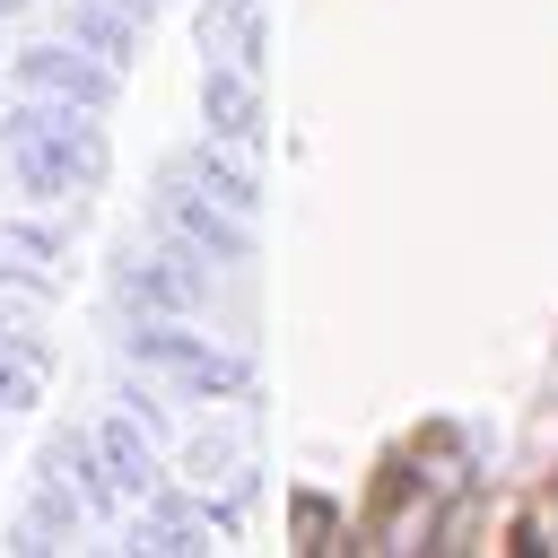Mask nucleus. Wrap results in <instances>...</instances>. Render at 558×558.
Segmentation results:
<instances>
[{"label":"nucleus","mask_w":558,"mask_h":558,"mask_svg":"<svg viewBox=\"0 0 558 558\" xmlns=\"http://www.w3.org/2000/svg\"><path fill=\"white\" fill-rule=\"evenodd\" d=\"M122 349H131L140 375H166L183 401H244L253 392V357L209 340V331H192V314H140L122 331Z\"/></svg>","instance_id":"obj_2"},{"label":"nucleus","mask_w":558,"mask_h":558,"mask_svg":"<svg viewBox=\"0 0 558 558\" xmlns=\"http://www.w3.org/2000/svg\"><path fill=\"white\" fill-rule=\"evenodd\" d=\"M201 122H209V140L253 148V140H262V70L209 52V61H201Z\"/></svg>","instance_id":"obj_6"},{"label":"nucleus","mask_w":558,"mask_h":558,"mask_svg":"<svg viewBox=\"0 0 558 558\" xmlns=\"http://www.w3.org/2000/svg\"><path fill=\"white\" fill-rule=\"evenodd\" d=\"M157 227L183 244V253H201V262H218V270H244L253 262V218H235L227 201H209L192 174H174L166 166V183H157Z\"/></svg>","instance_id":"obj_3"},{"label":"nucleus","mask_w":558,"mask_h":558,"mask_svg":"<svg viewBox=\"0 0 558 558\" xmlns=\"http://www.w3.org/2000/svg\"><path fill=\"white\" fill-rule=\"evenodd\" d=\"M122 9H140V17H157V9H166V0H122Z\"/></svg>","instance_id":"obj_12"},{"label":"nucleus","mask_w":558,"mask_h":558,"mask_svg":"<svg viewBox=\"0 0 558 558\" xmlns=\"http://www.w3.org/2000/svg\"><path fill=\"white\" fill-rule=\"evenodd\" d=\"M174 174H192L209 201H227L235 218L262 209V174H253V148H227V140H201L192 157H174Z\"/></svg>","instance_id":"obj_9"},{"label":"nucleus","mask_w":558,"mask_h":558,"mask_svg":"<svg viewBox=\"0 0 558 558\" xmlns=\"http://www.w3.org/2000/svg\"><path fill=\"white\" fill-rule=\"evenodd\" d=\"M61 35H70V44H87L96 61L131 70V61H140V35H148V17H140V9H122V0H70V9H61Z\"/></svg>","instance_id":"obj_8"},{"label":"nucleus","mask_w":558,"mask_h":558,"mask_svg":"<svg viewBox=\"0 0 558 558\" xmlns=\"http://www.w3.org/2000/svg\"><path fill=\"white\" fill-rule=\"evenodd\" d=\"M44 401V340H0V418Z\"/></svg>","instance_id":"obj_11"},{"label":"nucleus","mask_w":558,"mask_h":558,"mask_svg":"<svg viewBox=\"0 0 558 558\" xmlns=\"http://www.w3.org/2000/svg\"><path fill=\"white\" fill-rule=\"evenodd\" d=\"M87 436H96V462H105V480H113L122 497H148V488H157V453H148V436H140L131 410L105 418V427H87Z\"/></svg>","instance_id":"obj_10"},{"label":"nucleus","mask_w":558,"mask_h":558,"mask_svg":"<svg viewBox=\"0 0 558 558\" xmlns=\"http://www.w3.org/2000/svg\"><path fill=\"white\" fill-rule=\"evenodd\" d=\"M113 296H122L131 314H201V305H209V262L183 253V244L131 253V262L113 270Z\"/></svg>","instance_id":"obj_4"},{"label":"nucleus","mask_w":558,"mask_h":558,"mask_svg":"<svg viewBox=\"0 0 558 558\" xmlns=\"http://www.w3.org/2000/svg\"><path fill=\"white\" fill-rule=\"evenodd\" d=\"M17 87L26 96H61V105H87V113H105L113 105V61H96L87 44H26L17 52Z\"/></svg>","instance_id":"obj_5"},{"label":"nucleus","mask_w":558,"mask_h":558,"mask_svg":"<svg viewBox=\"0 0 558 558\" xmlns=\"http://www.w3.org/2000/svg\"><path fill=\"white\" fill-rule=\"evenodd\" d=\"M9 9H17V0H0V17H9Z\"/></svg>","instance_id":"obj_13"},{"label":"nucleus","mask_w":558,"mask_h":558,"mask_svg":"<svg viewBox=\"0 0 558 558\" xmlns=\"http://www.w3.org/2000/svg\"><path fill=\"white\" fill-rule=\"evenodd\" d=\"M235 532H244L235 506H209V497H148L140 523H131L140 549H218V541H235Z\"/></svg>","instance_id":"obj_7"},{"label":"nucleus","mask_w":558,"mask_h":558,"mask_svg":"<svg viewBox=\"0 0 558 558\" xmlns=\"http://www.w3.org/2000/svg\"><path fill=\"white\" fill-rule=\"evenodd\" d=\"M0 157H9L17 192H35V201H61V192H96L113 148H105V122H96L87 105L26 96V87H17V105L0 113Z\"/></svg>","instance_id":"obj_1"}]
</instances>
